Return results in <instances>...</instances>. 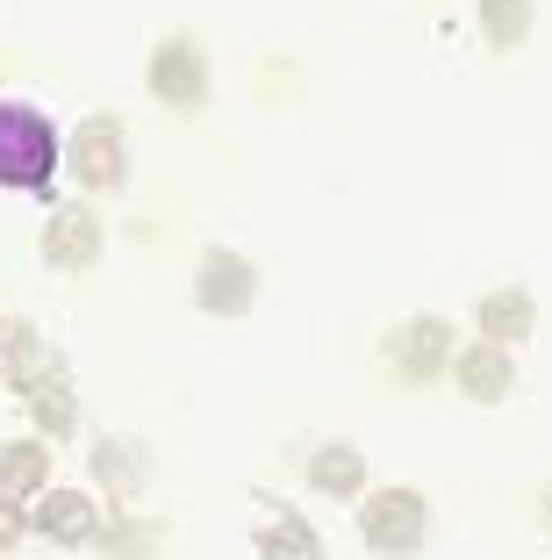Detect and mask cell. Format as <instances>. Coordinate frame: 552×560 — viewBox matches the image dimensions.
Masks as SVG:
<instances>
[{
    "label": "cell",
    "instance_id": "cell-1",
    "mask_svg": "<svg viewBox=\"0 0 552 560\" xmlns=\"http://www.w3.org/2000/svg\"><path fill=\"white\" fill-rule=\"evenodd\" d=\"M58 165H66V144H58L44 108H36V101H0V187L50 195Z\"/></svg>",
    "mask_w": 552,
    "mask_h": 560
},
{
    "label": "cell",
    "instance_id": "cell-10",
    "mask_svg": "<svg viewBox=\"0 0 552 560\" xmlns=\"http://www.w3.org/2000/svg\"><path fill=\"white\" fill-rule=\"evenodd\" d=\"M259 560H324V539L302 511L273 503V517H259Z\"/></svg>",
    "mask_w": 552,
    "mask_h": 560
},
{
    "label": "cell",
    "instance_id": "cell-5",
    "mask_svg": "<svg viewBox=\"0 0 552 560\" xmlns=\"http://www.w3.org/2000/svg\"><path fill=\"white\" fill-rule=\"evenodd\" d=\"M195 302L209 316H244L251 302H259V273H251V259H237V252H209L195 273Z\"/></svg>",
    "mask_w": 552,
    "mask_h": 560
},
{
    "label": "cell",
    "instance_id": "cell-14",
    "mask_svg": "<svg viewBox=\"0 0 552 560\" xmlns=\"http://www.w3.org/2000/svg\"><path fill=\"white\" fill-rule=\"evenodd\" d=\"M30 417H36V431H44V439H66L72 431V417H80V402H72V381H66V366H58V374H44L30 388Z\"/></svg>",
    "mask_w": 552,
    "mask_h": 560
},
{
    "label": "cell",
    "instance_id": "cell-4",
    "mask_svg": "<svg viewBox=\"0 0 552 560\" xmlns=\"http://www.w3.org/2000/svg\"><path fill=\"white\" fill-rule=\"evenodd\" d=\"M151 94H158L165 108H201V101H209V58H201L187 36L158 44L151 50Z\"/></svg>",
    "mask_w": 552,
    "mask_h": 560
},
{
    "label": "cell",
    "instance_id": "cell-19",
    "mask_svg": "<svg viewBox=\"0 0 552 560\" xmlns=\"http://www.w3.org/2000/svg\"><path fill=\"white\" fill-rule=\"evenodd\" d=\"M545 525H552V495H545Z\"/></svg>",
    "mask_w": 552,
    "mask_h": 560
},
{
    "label": "cell",
    "instance_id": "cell-16",
    "mask_svg": "<svg viewBox=\"0 0 552 560\" xmlns=\"http://www.w3.org/2000/svg\"><path fill=\"white\" fill-rule=\"evenodd\" d=\"M481 36L495 50H517L531 36V0H481Z\"/></svg>",
    "mask_w": 552,
    "mask_h": 560
},
{
    "label": "cell",
    "instance_id": "cell-13",
    "mask_svg": "<svg viewBox=\"0 0 552 560\" xmlns=\"http://www.w3.org/2000/svg\"><path fill=\"white\" fill-rule=\"evenodd\" d=\"M481 338L488 346H517V338H531V295H524V288H495V295L481 302Z\"/></svg>",
    "mask_w": 552,
    "mask_h": 560
},
{
    "label": "cell",
    "instance_id": "cell-3",
    "mask_svg": "<svg viewBox=\"0 0 552 560\" xmlns=\"http://www.w3.org/2000/svg\"><path fill=\"white\" fill-rule=\"evenodd\" d=\"M66 165L80 187H122V122L115 116H86L66 137Z\"/></svg>",
    "mask_w": 552,
    "mask_h": 560
},
{
    "label": "cell",
    "instance_id": "cell-17",
    "mask_svg": "<svg viewBox=\"0 0 552 560\" xmlns=\"http://www.w3.org/2000/svg\"><path fill=\"white\" fill-rule=\"evenodd\" d=\"M130 453H137V445H101V453H94V475L108 481V489H137V481H144V467H137Z\"/></svg>",
    "mask_w": 552,
    "mask_h": 560
},
{
    "label": "cell",
    "instance_id": "cell-2",
    "mask_svg": "<svg viewBox=\"0 0 552 560\" xmlns=\"http://www.w3.org/2000/svg\"><path fill=\"white\" fill-rule=\"evenodd\" d=\"M423 532H431V503H423L416 489H380V495H366V511H359V539L380 560H409L423 546Z\"/></svg>",
    "mask_w": 552,
    "mask_h": 560
},
{
    "label": "cell",
    "instance_id": "cell-7",
    "mask_svg": "<svg viewBox=\"0 0 552 560\" xmlns=\"http://www.w3.org/2000/svg\"><path fill=\"white\" fill-rule=\"evenodd\" d=\"M30 525L44 532L50 546H94L101 539V511H94L86 489H44L36 511H30Z\"/></svg>",
    "mask_w": 552,
    "mask_h": 560
},
{
    "label": "cell",
    "instance_id": "cell-8",
    "mask_svg": "<svg viewBox=\"0 0 552 560\" xmlns=\"http://www.w3.org/2000/svg\"><path fill=\"white\" fill-rule=\"evenodd\" d=\"M445 352H453V330H445V316H409V324L388 338V360H395V374H402V381L445 374Z\"/></svg>",
    "mask_w": 552,
    "mask_h": 560
},
{
    "label": "cell",
    "instance_id": "cell-11",
    "mask_svg": "<svg viewBox=\"0 0 552 560\" xmlns=\"http://www.w3.org/2000/svg\"><path fill=\"white\" fill-rule=\"evenodd\" d=\"M509 381H517L509 346H473V352H459V388H467L473 402H503Z\"/></svg>",
    "mask_w": 552,
    "mask_h": 560
},
{
    "label": "cell",
    "instance_id": "cell-15",
    "mask_svg": "<svg viewBox=\"0 0 552 560\" xmlns=\"http://www.w3.org/2000/svg\"><path fill=\"white\" fill-rule=\"evenodd\" d=\"M309 489H324V495H359L366 489V460H359L352 445H324L309 460Z\"/></svg>",
    "mask_w": 552,
    "mask_h": 560
},
{
    "label": "cell",
    "instance_id": "cell-12",
    "mask_svg": "<svg viewBox=\"0 0 552 560\" xmlns=\"http://www.w3.org/2000/svg\"><path fill=\"white\" fill-rule=\"evenodd\" d=\"M44 475H50V453L44 439H8L0 445V495H44Z\"/></svg>",
    "mask_w": 552,
    "mask_h": 560
},
{
    "label": "cell",
    "instance_id": "cell-9",
    "mask_svg": "<svg viewBox=\"0 0 552 560\" xmlns=\"http://www.w3.org/2000/svg\"><path fill=\"white\" fill-rule=\"evenodd\" d=\"M44 374H58V352H50L30 324H0V381L30 396V388H36Z\"/></svg>",
    "mask_w": 552,
    "mask_h": 560
},
{
    "label": "cell",
    "instance_id": "cell-6",
    "mask_svg": "<svg viewBox=\"0 0 552 560\" xmlns=\"http://www.w3.org/2000/svg\"><path fill=\"white\" fill-rule=\"evenodd\" d=\"M44 266H58V273H80V266L101 259V223L86 209H72V201H58V209L44 215Z\"/></svg>",
    "mask_w": 552,
    "mask_h": 560
},
{
    "label": "cell",
    "instance_id": "cell-18",
    "mask_svg": "<svg viewBox=\"0 0 552 560\" xmlns=\"http://www.w3.org/2000/svg\"><path fill=\"white\" fill-rule=\"evenodd\" d=\"M22 532H36V525H30V511H15V495H0V553H8Z\"/></svg>",
    "mask_w": 552,
    "mask_h": 560
}]
</instances>
